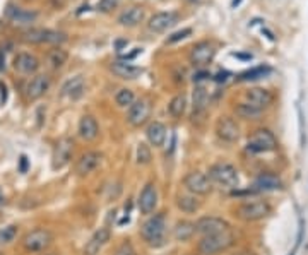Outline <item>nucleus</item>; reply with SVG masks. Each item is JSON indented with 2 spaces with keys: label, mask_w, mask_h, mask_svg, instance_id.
I'll list each match as a JSON object with an SVG mask.
<instances>
[{
  "label": "nucleus",
  "mask_w": 308,
  "mask_h": 255,
  "mask_svg": "<svg viewBox=\"0 0 308 255\" xmlns=\"http://www.w3.org/2000/svg\"><path fill=\"white\" fill-rule=\"evenodd\" d=\"M141 238L144 243L153 249H159L166 243V236H168V225H166V214L165 212H156L151 214L146 221L141 225L139 230Z\"/></svg>",
  "instance_id": "f257e3e1"
},
{
  "label": "nucleus",
  "mask_w": 308,
  "mask_h": 255,
  "mask_svg": "<svg viewBox=\"0 0 308 255\" xmlns=\"http://www.w3.org/2000/svg\"><path fill=\"white\" fill-rule=\"evenodd\" d=\"M207 178L213 183V187H217L221 190H235L240 183V175L238 170L231 163L219 161L214 163L207 168Z\"/></svg>",
  "instance_id": "f03ea898"
},
{
  "label": "nucleus",
  "mask_w": 308,
  "mask_h": 255,
  "mask_svg": "<svg viewBox=\"0 0 308 255\" xmlns=\"http://www.w3.org/2000/svg\"><path fill=\"white\" fill-rule=\"evenodd\" d=\"M235 245V235L231 230L217 235L200 236L199 243H197V252L200 255H217L230 250Z\"/></svg>",
  "instance_id": "7ed1b4c3"
},
{
  "label": "nucleus",
  "mask_w": 308,
  "mask_h": 255,
  "mask_svg": "<svg viewBox=\"0 0 308 255\" xmlns=\"http://www.w3.org/2000/svg\"><path fill=\"white\" fill-rule=\"evenodd\" d=\"M250 154H264V153H272L278 149V139L269 128H255L248 135L247 146H245Z\"/></svg>",
  "instance_id": "20e7f679"
},
{
  "label": "nucleus",
  "mask_w": 308,
  "mask_h": 255,
  "mask_svg": "<svg viewBox=\"0 0 308 255\" xmlns=\"http://www.w3.org/2000/svg\"><path fill=\"white\" fill-rule=\"evenodd\" d=\"M235 216L237 219L245 223H254V221H261V219L267 218L272 212V207L267 201H248V202H241L240 205L235 207Z\"/></svg>",
  "instance_id": "39448f33"
},
{
  "label": "nucleus",
  "mask_w": 308,
  "mask_h": 255,
  "mask_svg": "<svg viewBox=\"0 0 308 255\" xmlns=\"http://www.w3.org/2000/svg\"><path fill=\"white\" fill-rule=\"evenodd\" d=\"M55 236L48 228H34L29 230L21 240V245L26 252L29 254H40L45 252L51 247Z\"/></svg>",
  "instance_id": "423d86ee"
},
{
  "label": "nucleus",
  "mask_w": 308,
  "mask_h": 255,
  "mask_svg": "<svg viewBox=\"0 0 308 255\" xmlns=\"http://www.w3.org/2000/svg\"><path fill=\"white\" fill-rule=\"evenodd\" d=\"M182 183L187 192L197 195V197L199 195H209L214 188L213 183L209 181V178H207V175L200 173V171H190V173H187L183 177Z\"/></svg>",
  "instance_id": "0eeeda50"
},
{
  "label": "nucleus",
  "mask_w": 308,
  "mask_h": 255,
  "mask_svg": "<svg viewBox=\"0 0 308 255\" xmlns=\"http://www.w3.org/2000/svg\"><path fill=\"white\" fill-rule=\"evenodd\" d=\"M231 230V225L219 216H202L195 221V235L209 236Z\"/></svg>",
  "instance_id": "6e6552de"
},
{
  "label": "nucleus",
  "mask_w": 308,
  "mask_h": 255,
  "mask_svg": "<svg viewBox=\"0 0 308 255\" xmlns=\"http://www.w3.org/2000/svg\"><path fill=\"white\" fill-rule=\"evenodd\" d=\"M72 153H74V141L71 137H62L55 144L53 156H51V168L62 170L64 166H67L72 159Z\"/></svg>",
  "instance_id": "1a4fd4ad"
},
{
  "label": "nucleus",
  "mask_w": 308,
  "mask_h": 255,
  "mask_svg": "<svg viewBox=\"0 0 308 255\" xmlns=\"http://www.w3.org/2000/svg\"><path fill=\"white\" fill-rule=\"evenodd\" d=\"M216 134L221 141L228 142V144H233V142H237L240 139V127H238L237 120L233 117L223 115L216 122Z\"/></svg>",
  "instance_id": "9d476101"
},
{
  "label": "nucleus",
  "mask_w": 308,
  "mask_h": 255,
  "mask_svg": "<svg viewBox=\"0 0 308 255\" xmlns=\"http://www.w3.org/2000/svg\"><path fill=\"white\" fill-rule=\"evenodd\" d=\"M158 188L156 183L149 181V183L144 185V188L141 190L139 199H137V207H139L141 214L151 216L158 207Z\"/></svg>",
  "instance_id": "9b49d317"
},
{
  "label": "nucleus",
  "mask_w": 308,
  "mask_h": 255,
  "mask_svg": "<svg viewBox=\"0 0 308 255\" xmlns=\"http://www.w3.org/2000/svg\"><path fill=\"white\" fill-rule=\"evenodd\" d=\"M151 115V103L144 98L141 100H136L132 104L129 106V111H127V122H129L132 127H141L147 122Z\"/></svg>",
  "instance_id": "f8f14e48"
},
{
  "label": "nucleus",
  "mask_w": 308,
  "mask_h": 255,
  "mask_svg": "<svg viewBox=\"0 0 308 255\" xmlns=\"http://www.w3.org/2000/svg\"><path fill=\"white\" fill-rule=\"evenodd\" d=\"M5 17L12 24H16V26L27 27V26H31L33 23H36L38 12H34V10L21 9V7L16 5V3H9L7 9H5Z\"/></svg>",
  "instance_id": "ddd939ff"
},
{
  "label": "nucleus",
  "mask_w": 308,
  "mask_h": 255,
  "mask_svg": "<svg viewBox=\"0 0 308 255\" xmlns=\"http://www.w3.org/2000/svg\"><path fill=\"white\" fill-rule=\"evenodd\" d=\"M214 55H216L214 45L211 43V41L204 40L192 47V50H190V62H192L193 65H197V67H204V65H207L213 60Z\"/></svg>",
  "instance_id": "4468645a"
},
{
  "label": "nucleus",
  "mask_w": 308,
  "mask_h": 255,
  "mask_svg": "<svg viewBox=\"0 0 308 255\" xmlns=\"http://www.w3.org/2000/svg\"><path fill=\"white\" fill-rule=\"evenodd\" d=\"M110 238H112V230H110L108 226H101V228L96 230L91 238L86 242L82 252H84V255H98L103 250V247L110 242Z\"/></svg>",
  "instance_id": "2eb2a0df"
},
{
  "label": "nucleus",
  "mask_w": 308,
  "mask_h": 255,
  "mask_svg": "<svg viewBox=\"0 0 308 255\" xmlns=\"http://www.w3.org/2000/svg\"><path fill=\"white\" fill-rule=\"evenodd\" d=\"M12 67L16 72L23 76H31L40 69V60H38L36 55L33 53H27V51H21L14 57L12 62Z\"/></svg>",
  "instance_id": "dca6fc26"
},
{
  "label": "nucleus",
  "mask_w": 308,
  "mask_h": 255,
  "mask_svg": "<svg viewBox=\"0 0 308 255\" xmlns=\"http://www.w3.org/2000/svg\"><path fill=\"white\" fill-rule=\"evenodd\" d=\"M101 159H103V154L98 151L84 153V154L77 159V163H75V173H77V177H88V175H91L93 171L101 165Z\"/></svg>",
  "instance_id": "f3484780"
},
{
  "label": "nucleus",
  "mask_w": 308,
  "mask_h": 255,
  "mask_svg": "<svg viewBox=\"0 0 308 255\" xmlns=\"http://www.w3.org/2000/svg\"><path fill=\"white\" fill-rule=\"evenodd\" d=\"M245 100H247V103L254 104L255 108L265 110L274 103V94L264 87H250L245 91Z\"/></svg>",
  "instance_id": "a211bd4d"
},
{
  "label": "nucleus",
  "mask_w": 308,
  "mask_h": 255,
  "mask_svg": "<svg viewBox=\"0 0 308 255\" xmlns=\"http://www.w3.org/2000/svg\"><path fill=\"white\" fill-rule=\"evenodd\" d=\"M51 86V77L48 74H38L31 79L26 84V96L27 100H40L43 94H47V91Z\"/></svg>",
  "instance_id": "6ab92c4d"
},
{
  "label": "nucleus",
  "mask_w": 308,
  "mask_h": 255,
  "mask_svg": "<svg viewBox=\"0 0 308 255\" xmlns=\"http://www.w3.org/2000/svg\"><path fill=\"white\" fill-rule=\"evenodd\" d=\"M178 23V14L176 12H156L147 23V27L154 33H163V31L169 29L171 26Z\"/></svg>",
  "instance_id": "aec40b11"
},
{
  "label": "nucleus",
  "mask_w": 308,
  "mask_h": 255,
  "mask_svg": "<svg viewBox=\"0 0 308 255\" xmlns=\"http://www.w3.org/2000/svg\"><path fill=\"white\" fill-rule=\"evenodd\" d=\"M77 134H79V137L86 142H93V141L98 139L99 125H98V122H96V118L93 117V115H84V117L79 120Z\"/></svg>",
  "instance_id": "412c9836"
},
{
  "label": "nucleus",
  "mask_w": 308,
  "mask_h": 255,
  "mask_svg": "<svg viewBox=\"0 0 308 255\" xmlns=\"http://www.w3.org/2000/svg\"><path fill=\"white\" fill-rule=\"evenodd\" d=\"M175 205L183 214H195V212H199L200 207H202V201H200L197 195L190 194V192H185V194L176 195Z\"/></svg>",
  "instance_id": "4be33fe9"
},
{
  "label": "nucleus",
  "mask_w": 308,
  "mask_h": 255,
  "mask_svg": "<svg viewBox=\"0 0 308 255\" xmlns=\"http://www.w3.org/2000/svg\"><path fill=\"white\" fill-rule=\"evenodd\" d=\"M110 71L120 79H125V81H132V79H137L141 74H142V69L137 67V65H132L129 62L123 60H117L110 65Z\"/></svg>",
  "instance_id": "5701e85b"
},
{
  "label": "nucleus",
  "mask_w": 308,
  "mask_h": 255,
  "mask_svg": "<svg viewBox=\"0 0 308 255\" xmlns=\"http://www.w3.org/2000/svg\"><path fill=\"white\" fill-rule=\"evenodd\" d=\"M254 187L257 188L259 192L262 190H283V180L278 177V175L274 173H269V171H265V173H261L257 178H255L254 181Z\"/></svg>",
  "instance_id": "b1692460"
},
{
  "label": "nucleus",
  "mask_w": 308,
  "mask_h": 255,
  "mask_svg": "<svg viewBox=\"0 0 308 255\" xmlns=\"http://www.w3.org/2000/svg\"><path fill=\"white\" fill-rule=\"evenodd\" d=\"M146 17V10L139 5H134L129 7L127 10H123L122 14L118 16V24L120 26H125V27H134L137 24H141Z\"/></svg>",
  "instance_id": "393cba45"
},
{
  "label": "nucleus",
  "mask_w": 308,
  "mask_h": 255,
  "mask_svg": "<svg viewBox=\"0 0 308 255\" xmlns=\"http://www.w3.org/2000/svg\"><path fill=\"white\" fill-rule=\"evenodd\" d=\"M173 238L176 242H189V240L193 238L195 235V223L189 221V219H178L173 226Z\"/></svg>",
  "instance_id": "a878e982"
},
{
  "label": "nucleus",
  "mask_w": 308,
  "mask_h": 255,
  "mask_svg": "<svg viewBox=\"0 0 308 255\" xmlns=\"http://www.w3.org/2000/svg\"><path fill=\"white\" fill-rule=\"evenodd\" d=\"M146 137L151 146L154 148H163L166 141V127L161 122H151L146 127Z\"/></svg>",
  "instance_id": "bb28decb"
},
{
  "label": "nucleus",
  "mask_w": 308,
  "mask_h": 255,
  "mask_svg": "<svg viewBox=\"0 0 308 255\" xmlns=\"http://www.w3.org/2000/svg\"><path fill=\"white\" fill-rule=\"evenodd\" d=\"M67 60H69V51L64 50L62 47L51 48V50L47 53V65H48V69H51V71H58V69H62L65 64H67Z\"/></svg>",
  "instance_id": "cd10ccee"
},
{
  "label": "nucleus",
  "mask_w": 308,
  "mask_h": 255,
  "mask_svg": "<svg viewBox=\"0 0 308 255\" xmlns=\"http://www.w3.org/2000/svg\"><path fill=\"white\" fill-rule=\"evenodd\" d=\"M84 93V77L82 76H75V77L69 79L64 86H62V94L69 96L72 100H77Z\"/></svg>",
  "instance_id": "c85d7f7f"
},
{
  "label": "nucleus",
  "mask_w": 308,
  "mask_h": 255,
  "mask_svg": "<svg viewBox=\"0 0 308 255\" xmlns=\"http://www.w3.org/2000/svg\"><path fill=\"white\" fill-rule=\"evenodd\" d=\"M207 104H209V93L207 87L204 84H197L193 89V115H200L202 111H206Z\"/></svg>",
  "instance_id": "c756f323"
},
{
  "label": "nucleus",
  "mask_w": 308,
  "mask_h": 255,
  "mask_svg": "<svg viewBox=\"0 0 308 255\" xmlns=\"http://www.w3.org/2000/svg\"><path fill=\"white\" fill-rule=\"evenodd\" d=\"M272 72V69L269 65H257V67H252L248 71L241 72L237 77V81L240 82H247V81H257V79H262L265 76H269Z\"/></svg>",
  "instance_id": "7c9ffc66"
},
{
  "label": "nucleus",
  "mask_w": 308,
  "mask_h": 255,
  "mask_svg": "<svg viewBox=\"0 0 308 255\" xmlns=\"http://www.w3.org/2000/svg\"><path fill=\"white\" fill-rule=\"evenodd\" d=\"M187 111V96L185 94H176V96L171 98V101H169L168 104V113L171 115L173 118H182L183 115H185Z\"/></svg>",
  "instance_id": "2f4dec72"
},
{
  "label": "nucleus",
  "mask_w": 308,
  "mask_h": 255,
  "mask_svg": "<svg viewBox=\"0 0 308 255\" xmlns=\"http://www.w3.org/2000/svg\"><path fill=\"white\" fill-rule=\"evenodd\" d=\"M235 113H237V117L243 118V120H257V118L264 113V110L255 108L254 104L250 103H238L237 106H235Z\"/></svg>",
  "instance_id": "473e14b6"
},
{
  "label": "nucleus",
  "mask_w": 308,
  "mask_h": 255,
  "mask_svg": "<svg viewBox=\"0 0 308 255\" xmlns=\"http://www.w3.org/2000/svg\"><path fill=\"white\" fill-rule=\"evenodd\" d=\"M23 41L31 45L47 43V29L45 27H31L26 33H23Z\"/></svg>",
  "instance_id": "72a5a7b5"
},
{
  "label": "nucleus",
  "mask_w": 308,
  "mask_h": 255,
  "mask_svg": "<svg viewBox=\"0 0 308 255\" xmlns=\"http://www.w3.org/2000/svg\"><path fill=\"white\" fill-rule=\"evenodd\" d=\"M134 101H136V96H134V91L129 89V87H123L115 94V103L120 108H129Z\"/></svg>",
  "instance_id": "f704fd0d"
},
{
  "label": "nucleus",
  "mask_w": 308,
  "mask_h": 255,
  "mask_svg": "<svg viewBox=\"0 0 308 255\" xmlns=\"http://www.w3.org/2000/svg\"><path fill=\"white\" fill-rule=\"evenodd\" d=\"M17 233H19V226L17 225H9L0 230V247L10 245V243L16 240Z\"/></svg>",
  "instance_id": "c9c22d12"
},
{
  "label": "nucleus",
  "mask_w": 308,
  "mask_h": 255,
  "mask_svg": "<svg viewBox=\"0 0 308 255\" xmlns=\"http://www.w3.org/2000/svg\"><path fill=\"white\" fill-rule=\"evenodd\" d=\"M136 159H137V163H139L141 166H146V165H149V163L153 161V153H151V148L146 144V142H141V144L137 146Z\"/></svg>",
  "instance_id": "e433bc0d"
},
{
  "label": "nucleus",
  "mask_w": 308,
  "mask_h": 255,
  "mask_svg": "<svg viewBox=\"0 0 308 255\" xmlns=\"http://www.w3.org/2000/svg\"><path fill=\"white\" fill-rule=\"evenodd\" d=\"M67 41V33L57 29H47V43L51 45H62Z\"/></svg>",
  "instance_id": "4c0bfd02"
},
{
  "label": "nucleus",
  "mask_w": 308,
  "mask_h": 255,
  "mask_svg": "<svg viewBox=\"0 0 308 255\" xmlns=\"http://www.w3.org/2000/svg\"><path fill=\"white\" fill-rule=\"evenodd\" d=\"M113 255H136V249H134L130 240H123V242L115 249Z\"/></svg>",
  "instance_id": "58836bf2"
},
{
  "label": "nucleus",
  "mask_w": 308,
  "mask_h": 255,
  "mask_svg": "<svg viewBox=\"0 0 308 255\" xmlns=\"http://www.w3.org/2000/svg\"><path fill=\"white\" fill-rule=\"evenodd\" d=\"M118 3H120V0H99V2H98V10H99V12L108 14V12H112L113 9H117V7H118Z\"/></svg>",
  "instance_id": "ea45409f"
},
{
  "label": "nucleus",
  "mask_w": 308,
  "mask_h": 255,
  "mask_svg": "<svg viewBox=\"0 0 308 255\" xmlns=\"http://www.w3.org/2000/svg\"><path fill=\"white\" fill-rule=\"evenodd\" d=\"M190 34H192V27H183V29L176 31L175 34H171V36L168 38V43L171 45V43H176V41H182L185 40V38H189Z\"/></svg>",
  "instance_id": "a19ab883"
},
{
  "label": "nucleus",
  "mask_w": 308,
  "mask_h": 255,
  "mask_svg": "<svg viewBox=\"0 0 308 255\" xmlns=\"http://www.w3.org/2000/svg\"><path fill=\"white\" fill-rule=\"evenodd\" d=\"M230 77H231V72H228V71H221V72H217L216 76H213L214 82H217V84H221V82H226Z\"/></svg>",
  "instance_id": "79ce46f5"
},
{
  "label": "nucleus",
  "mask_w": 308,
  "mask_h": 255,
  "mask_svg": "<svg viewBox=\"0 0 308 255\" xmlns=\"http://www.w3.org/2000/svg\"><path fill=\"white\" fill-rule=\"evenodd\" d=\"M207 77H213V76H211L209 72H206V71L195 72V74H193V82H197V84H202V81H206Z\"/></svg>",
  "instance_id": "37998d69"
},
{
  "label": "nucleus",
  "mask_w": 308,
  "mask_h": 255,
  "mask_svg": "<svg viewBox=\"0 0 308 255\" xmlns=\"http://www.w3.org/2000/svg\"><path fill=\"white\" fill-rule=\"evenodd\" d=\"M27 168H29V161H27V158L23 154L19 158V171H21V173H26Z\"/></svg>",
  "instance_id": "c03bdc74"
},
{
  "label": "nucleus",
  "mask_w": 308,
  "mask_h": 255,
  "mask_svg": "<svg viewBox=\"0 0 308 255\" xmlns=\"http://www.w3.org/2000/svg\"><path fill=\"white\" fill-rule=\"evenodd\" d=\"M139 53H142V50H141V48H134V51L132 53H129V55H125V57H123V62H129V60H132V58H136L137 55Z\"/></svg>",
  "instance_id": "a18cd8bd"
},
{
  "label": "nucleus",
  "mask_w": 308,
  "mask_h": 255,
  "mask_svg": "<svg viewBox=\"0 0 308 255\" xmlns=\"http://www.w3.org/2000/svg\"><path fill=\"white\" fill-rule=\"evenodd\" d=\"M0 91H2V96H0V103H5V100H7V87H5V84H2V82H0Z\"/></svg>",
  "instance_id": "49530a36"
},
{
  "label": "nucleus",
  "mask_w": 308,
  "mask_h": 255,
  "mask_svg": "<svg viewBox=\"0 0 308 255\" xmlns=\"http://www.w3.org/2000/svg\"><path fill=\"white\" fill-rule=\"evenodd\" d=\"M233 57L241 58V60H252V58H254V55H252V53H233Z\"/></svg>",
  "instance_id": "de8ad7c7"
},
{
  "label": "nucleus",
  "mask_w": 308,
  "mask_h": 255,
  "mask_svg": "<svg viewBox=\"0 0 308 255\" xmlns=\"http://www.w3.org/2000/svg\"><path fill=\"white\" fill-rule=\"evenodd\" d=\"M233 255H257L255 252H252V250H240V252L233 254Z\"/></svg>",
  "instance_id": "09e8293b"
},
{
  "label": "nucleus",
  "mask_w": 308,
  "mask_h": 255,
  "mask_svg": "<svg viewBox=\"0 0 308 255\" xmlns=\"http://www.w3.org/2000/svg\"><path fill=\"white\" fill-rule=\"evenodd\" d=\"M5 205V195H3L2 188H0V207H3Z\"/></svg>",
  "instance_id": "8fccbe9b"
},
{
  "label": "nucleus",
  "mask_w": 308,
  "mask_h": 255,
  "mask_svg": "<svg viewBox=\"0 0 308 255\" xmlns=\"http://www.w3.org/2000/svg\"><path fill=\"white\" fill-rule=\"evenodd\" d=\"M123 45H127V41H117V50H120Z\"/></svg>",
  "instance_id": "3c124183"
},
{
  "label": "nucleus",
  "mask_w": 308,
  "mask_h": 255,
  "mask_svg": "<svg viewBox=\"0 0 308 255\" xmlns=\"http://www.w3.org/2000/svg\"><path fill=\"white\" fill-rule=\"evenodd\" d=\"M240 2H241V0H233V3H231V5L235 7V5H238V3H240Z\"/></svg>",
  "instance_id": "603ef678"
},
{
  "label": "nucleus",
  "mask_w": 308,
  "mask_h": 255,
  "mask_svg": "<svg viewBox=\"0 0 308 255\" xmlns=\"http://www.w3.org/2000/svg\"><path fill=\"white\" fill-rule=\"evenodd\" d=\"M45 255H60V254H55V252H53V254H45Z\"/></svg>",
  "instance_id": "864d4df0"
}]
</instances>
